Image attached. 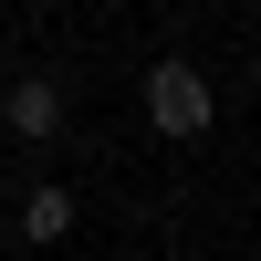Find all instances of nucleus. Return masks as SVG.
Segmentation results:
<instances>
[{"label": "nucleus", "mask_w": 261, "mask_h": 261, "mask_svg": "<svg viewBox=\"0 0 261 261\" xmlns=\"http://www.w3.org/2000/svg\"><path fill=\"white\" fill-rule=\"evenodd\" d=\"M146 125H157V136H199L209 125V73L199 63H157V73H146Z\"/></svg>", "instance_id": "f257e3e1"}, {"label": "nucleus", "mask_w": 261, "mask_h": 261, "mask_svg": "<svg viewBox=\"0 0 261 261\" xmlns=\"http://www.w3.org/2000/svg\"><path fill=\"white\" fill-rule=\"evenodd\" d=\"M11 125H21V136H53V125H63V84H53V73H32V84L11 94Z\"/></svg>", "instance_id": "f03ea898"}, {"label": "nucleus", "mask_w": 261, "mask_h": 261, "mask_svg": "<svg viewBox=\"0 0 261 261\" xmlns=\"http://www.w3.org/2000/svg\"><path fill=\"white\" fill-rule=\"evenodd\" d=\"M21 230H32V241H63V230H73V199H63V188H32V199H21Z\"/></svg>", "instance_id": "7ed1b4c3"}]
</instances>
